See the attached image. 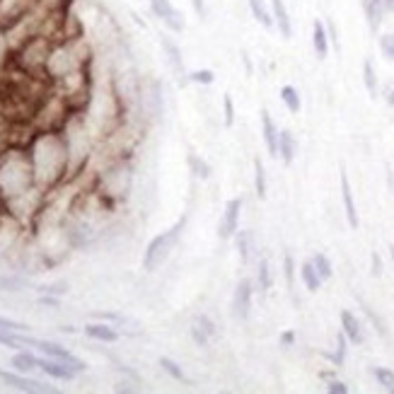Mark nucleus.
Returning <instances> with one entry per match:
<instances>
[{
    "instance_id": "nucleus-1",
    "label": "nucleus",
    "mask_w": 394,
    "mask_h": 394,
    "mask_svg": "<svg viewBox=\"0 0 394 394\" xmlns=\"http://www.w3.org/2000/svg\"><path fill=\"white\" fill-rule=\"evenodd\" d=\"M27 153L34 165L37 186L42 191H49L68 179L70 174V150L65 140L63 129H39L29 136Z\"/></svg>"
},
{
    "instance_id": "nucleus-2",
    "label": "nucleus",
    "mask_w": 394,
    "mask_h": 394,
    "mask_svg": "<svg viewBox=\"0 0 394 394\" xmlns=\"http://www.w3.org/2000/svg\"><path fill=\"white\" fill-rule=\"evenodd\" d=\"M42 191L37 186L34 165L24 145H13L0 153V204L13 208L22 199Z\"/></svg>"
},
{
    "instance_id": "nucleus-3",
    "label": "nucleus",
    "mask_w": 394,
    "mask_h": 394,
    "mask_svg": "<svg viewBox=\"0 0 394 394\" xmlns=\"http://www.w3.org/2000/svg\"><path fill=\"white\" fill-rule=\"evenodd\" d=\"M129 189H131V167L124 160H116V163H112L99 174L97 194L104 204H114V201L126 199Z\"/></svg>"
},
{
    "instance_id": "nucleus-4",
    "label": "nucleus",
    "mask_w": 394,
    "mask_h": 394,
    "mask_svg": "<svg viewBox=\"0 0 394 394\" xmlns=\"http://www.w3.org/2000/svg\"><path fill=\"white\" fill-rule=\"evenodd\" d=\"M184 225H186V215H184V218L177 220V223L172 225L170 230L160 232L158 237H153V240L148 242V247H145V252H143V269L145 271H155L172 254L174 245L179 242Z\"/></svg>"
},
{
    "instance_id": "nucleus-5",
    "label": "nucleus",
    "mask_w": 394,
    "mask_h": 394,
    "mask_svg": "<svg viewBox=\"0 0 394 394\" xmlns=\"http://www.w3.org/2000/svg\"><path fill=\"white\" fill-rule=\"evenodd\" d=\"M39 8V0H0V24L15 27Z\"/></svg>"
},
{
    "instance_id": "nucleus-6",
    "label": "nucleus",
    "mask_w": 394,
    "mask_h": 394,
    "mask_svg": "<svg viewBox=\"0 0 394 394\" xmlns=\"http://www.w3.org/2000/svg\"><path fill=\"white\" fill-rule=\"evenodd\" d=\"M254 281L242 279L235 288V295H232V315L237 320H249L252 315V302H254Z\"/></svg>"
},
{
    "instance_id": "nucleus-7",
    "label": "nucleus",
    "mask_w": 394,
    "mask_h": 394,
    "mask_svg": "<svg viewBox=\"0 0 394 394\" xmlns=\"http://www.w3.org/2000/svg\"><path fill=\"white\" fill-rule=\"evenodd\" d=\"M148 5H150V13H153L170 32H177V34L184 32V17H181V13L170 0H148Z\"/></svg>"
},
{
    "instance_id": "nucleus-8",
    "label": "nucleus",
    "mask_w": 394,
    "mask_h": 394,
    "mask_svg": "<svg viewBox=\"0 0 394 394\" xmlns=\"http://www.w3.org/2000/svg\"><path fill=\"white\" fill-rule=\"evenodd\" d=\"M242 211H245V201L242 199H230L225 204L223 218H220V225H218L220 240H230V237H235V232L240 230Z\"/></svg>"
},
{
    "instance_id": "nucleus-9",
    "label": "nucleus",
    "mask_w": 394,
    "mask_h": 394,
    "mask_svg": "<svg viewBox=\"0 0 394 394\" xmlns=\"http://www.w3.org/2000/svg\"><path fill=\"white\" fill-rule=\"evenodd\" d=\"M37 348L44 353V356L56 358V361L68 363V366L73 368L75 372H85V370H88V366H85V363L80 361V358H75L73 353L68 351V348L60 346V343H54V341H39V338H37Z\"/></svg>"
},
{
    "instance_id": "nucleus-10",
    "label": "nucleus",
    "mask_w": 394,
    "mask_h": 394,
    "mask_svg": "<svg viewBox=\"0 0 394 394\" xmlns=\"http://www.w3.org/2000/svg\"><path fill=\"white\" fill-rule=\"evenodd\" d=\"M0 380H3L8 387H13V390H17V392H56L54 387L44 385V382L29 380V377L15 375V372H8V370H0Z\"/></svg>"
},
{
    "instance_id": "nucleus-11",
    "label": "nucleus",
    "mask_w": 394,
    "mask_h": 394,
    "mask_svg": "<svg viewBox=\"0 0 394 394\" xmlns=\"http://www.w3.org/2000/svg\"><path fill=\"white\" fill-rule=\"evenodd\" d=\"M279 126H276L274 116H271L266 109H261V138L266 143V150H269L271 158H279Z\"/></svg>"
},
{
    "instance_id": "nucleus-12",
    "label": "nucleus",
    "mask_w": 394,
    "mask_h": 394,
    "mask_svg": "<svg viewBox=\"0 0 394 394\" xmlns=\"http://www.w3.org/2000/svg\"><path fill=\"white\" fill-rule=\"evenodd\" d=\"M341 201H343V213H346L348 225L356 230L361 225V218H358V208H356V199H353V191H351V181H348L346 170L341 167Z\"/></svg>"
},
{
    "instance_id": "nucleus-13",
    "label": "nucleus",
    "mask_w": 394,
    "mask_h": 394,
    "mask_svg": "<svg viewBox=\"0 0 394 394\" xmlns=\"http://www.w3.org/2000/svg\"><path fill=\"white\" fill-rule=\"evenodd\" d=\"M338 320H341V331L346 334L348 343H353V346H361V343H366V334H363L361 320H358L351 310H341Z\"/></svg>"
},
{
    "instance_id": "nucleus-14",
    "label": "nucleus",
    "mask_w": 394,
    "mask_h": 394,
    "mask_svg": "<svg viewBox=\"0 0 394 394\" xmlns=\"http://www.w3.org/2000/svg\"><path fill=\"white\" fill-rule=\"evenodd\" d=\"M160 47H163V51H165V56H167V63L172 65V70L184 80V75H189V73H186L184 56H181V49L177 47V42L174 39H170L167 34H160Z\"/></svg>"
},
{
    "instance_id": "nucleus-15",
    "label": "nucleus",
    "mask_w": 394,
    "mask_h": 394,
    "mask_svg": "<svg viewBox=\"0 0 394 394\" xmlns=\"http://www.w3.org/2000/svg\"><path fill=\"white\" fill-rule=\"evenodd\" d=\"M15 63V42L13 34L5 24H0V78H3L8 70H13Z\"/></svg>"
},
{
    "instance_id": "nucleus-16",
    "label": "nucleus",
    "mask_w": 394,
    "mask_h": 394,
    "mask_svg": "<svg viewBox=\"0 0 394 394\" xmlns=\"http://www.w3.org/2000/svg\"><path fill=\"white\" fill-rule=\"evenodd\" d=\"M39 370L47 372L49 377H54V380H73L78 372L73 370V368L68 366V363L63 361H56V358H39Z\"/></svg>"
},
{
    "instance_id": "nucleus-17",
    "label": "nucleus",
    "mask_w": 394,
    "mask_h": 394,
    "mask_svg": "<svg viewBox=\"0 0 394 394\" xmlns=\"http://www.w3.org/2000/svg\"><path fill=\"white\" fill-rule=\"evenodd\" d=\"M361 8H363V15H366V22L368 27H370V32H380L382 22H385V5L380 3V0H361Z\"/></svg>"
},
{
    "instance_id": "nucleus-18",
    "label": "nucleus",
    "mask_w": 394,
    "mask_h": 394,
    "mask_svg": "<svg viewBox=\"0 0 394 394\" xmlns=\"http://www.w3.org/2000/svg\"><path fill=\"white\" fill-rule=\"evenodd\" d=\"M329 32H327V24L322 19L312 22V49H315V56L325 60L329 56Z\"/></svg>"
},
{
    "instance_id": "nucleus-19",
    "label": "nucleus",
    "mask_w": 394,
    "mask_h": 394,
    "mask_svg": "<svg viewBox=\"0 0 394 394\" xmlns=\"http://www.w3.org/2000/svg\"><path fill=\"white\" fill-rule=\"evenodd\" d=\"M271 15H274V22H276V27H279L281 37L290 39L293 37V19H290V13H288L286 3H283V0H271Z\"/></svg>"
},
{
    "instance_id": "nucleus-20",
    "label": "nucleus",
    "mask_w": 394,
    "mask_h": 394,
    "mask_svg": "<svg viewBox=\"0 0 394 394\" xmlns=\"http://www.w3.org/2000/svg\"><path fill=\"white\" fill-rule=\"evenodd\" d=\"M85 336L95 338V341H102V343L119 341V331H116L112 325H107V322H95V325H88L85 327Z\"/></svg>"
},
{
    "instance_id": "nucleus-21",
    "label": "nucleus",
    "mask_w": 394,
    "mask_h": 394,
    "mask_svg": "<svg viewBox=\"0 0 394 394\" xmlns=\"http://www.w3.org/2000/svg\"><path fill=\"white\" fill-rule=\"evenodd\" d=\"M297 155V140L295 136L290 133L288 129H283L279 133V158L283 160V165H293Z\"/></svg>"
},
{
    "instance_id": "nucleus-22",
    "label": "nucleus",
    "mask_w": 394,
    "mask_h": 394,
    "mask_svg": "<svg viewBox=\"0 0 394 394\" xmlns=\"http://www.w3.org/2000/svg\"><path fill=\"white\" fill-rule=\"evenodd\" d=\"M247 5H249L252 17H254L256 22L261 24V27H264V29H274V27H276L274 15H271V10L266 8L264 0H247Z\"/></svg>"
},
{
    "instance_id": "nucleus-23",
    "label": "nucleus",
    "mask_w": 394,
    "mask_h": 394,
    "mask_svg": "<svg viewBox=\"0 0 394 394\" xmlns=\"http://www.w3.org/2000/svg\"><path fill=\"white\" fill-rule=\"evenodd\" d=\"M297 271H300L302 286H305L310 293H317L322 288V283H325V281H322V276L317 274V269H315V264H312V261H302Z\"/></svg>"
},
{
    "instance_id": "nucleus-24",
    "label": "nucleus",
    "mask_w": 394,
    "mask_h": 394,
    "mask_svg": "<svg viewBox=\"0 0 394 394\" xmlns=\"http://www.w3.org/2000/svg\"><path fill=\"white\" fill-rule=\"evenodd\" d=\"M281 102L290 114H297L302 109V97L297 92V88H293V85H283L281 88Z\"/></svg>"
},
{
    "instance_id": "nucleus-25",
    "label": "nucleus",
    "mask_w": 394,
    "mask_h": 394,
    "mask_svg": "<svg viewBox=\"0 0 394 394\" xmlns=\"http://www.w3.org/2000/svg\"><path fill=\"white\" fill-rule=\"evenodd\" d=\"M363 83H366L370 97H377V92H380V78H377L375 63H372L370 58L363 60Z\"/></svg>"
},
{
    "instance_id": "nucleus-26",
    "label": "nucleus",
    "mask_w": 394,
    "mask_h": 394,
    "mask_svg": "<svg viewBox=\"0 0 394 394\" xmlns=\"http://www.w3.org/2000/svg\"><path fill=\"white\" fill-rule=\"evenodd\" d=\"M10 366H13L17 372H32L34 368H39V358L34 356V353H29V351H19V353H15V356H13Z\"/></svg>"
},
{
    "instance_id": "nucleus-27",
    "label": "nucleus",
    "mask_w": 394,
    "mask_h": 394,
    "mask_svg": "<svg viewBox=\"0 0 394 394\" xmlns=\"http://www.w3.org/2000/svg\"><path fill=\"white\" fill-rule=\"evenodd\" d=\"M186 165H189V170H191V174L196 177V179H211V165L206 163L201 155H196V153H189L186 155Z\"/></svg>"
},
{
    "instance_id": "nucleus-28",
    "label": "nucleus",
    "mask_w": 394,
    "mask_h": 394,
    "mask_svg": "<svg viewBox=\"0 0 394 394\" xmlns=\"http://www.w3.org/2000/svg\"><path fill=\"white\" fill-rule=\"evenodd\" d=\"M256 290L266 293L271 290V286H274V276H271V266H269V259H261L259 266H256V281H254Z\"/></svg>"
},
{
    "instance_id": "nucleus-29",
    "label": "nucleus",
    "mask_w": 394,
    "mask_h": 394,
    "mask_svg": "<svg viewBox=\"0 0 394 394\" xmlns=\"http://www.w3.org/2000/svg\"><path fill=\"white\" fill-rule=\"evenodd\" d=\"M254 191L259 199H266V191H269V184H266V170L259 158H254Z\"/></svg>"
},
{
    "instance_id": "nucleus-30",
    "label": "nucleus",
    "mask_w": 394,
    "mask_h": 394,
    "mask_svg": "<svg viewBox=\"0 0 394 394\" xmlns=\"http://www.w3.org/2000/svg\"><path fill=\"white\" fill-rule=\"evenodd\" d=\"M370 372H372V377H375V382L382 387V390L394 392V370H390V368H385V366H375Z\"/></svg>"
},
{
    "instance_id": "nucleus-31",
    "label": "nucleus",
    "mask_w": 394,
    "mask_h": 394,
    "mask_svg": "<svg viewBox=\"0 0 394 394\" xmlns=\"http://www.w3.org/2000/svg\"><path fill=\"white\" fill-rule=\"evenodd\" d=\"M346 351H348V338H346L343 331H338L334 353H327V358H329V361L338 368V366H343V363H346Z\"/></svg>"
},
{
    "instance_id": "nucleus-32",
    "label": "nucleus",
    "mask_w": 394,
    "mask_h": 394,
    "mask_svg": "<svg viewBox=\"0 0 394 394\" xmlns=\"http://www.w3.org/2000/svg\"><path fill=\"white\" fill-rule=\"evenodd\" d=\"M235 240H237V254H240L242 264H247V261H249V254H252V235L247 230H237Z\"/></svg>"
},
{
    "instance_id": "nucleus-33",
    "label": "nucleus",
    "mask_w": 394,
    "mask_h": 394,
    "mask_svg": "<svg viewBox=\"0 0 394 394\" xmlns=\"http://www.w3.org/2000/svg\"><path fill=\"white\" fill-rule=\"evenodd\" d=\"M312 264H315L317 274L322 276V281H329L331 276H334V269H331V261L327 254H322V252H317L315 256H312Z\"/></svg>"
},
{
    "instance_id": "nucleus-34",
    "label": "nucleus",
    "mask_w": 394,
    "mask_h": 394,
    "mask_svg": "<svg viewBox=\"0 0 394 394\" xmlns=\"http://www.w3.org/2000/svg\"><path fill=\"white\" fill-rule=\"evenodd\" d=\"M27 288V279L22 276H0V293H19Z\"/></svg>"
},
{
    "instance_id": "nucleus-35",
    "label": "nucleus",
    "mask_w": 394,
    "mask_h": 394,
    "mask_svg": "<svg viewBox=\"0 0 394 394\" xmlns=\"http://www.w3.org/2000/svg\"><path fill=\"white\" fill-rule=\"evenodd\" d=\"M160 368H163V370L167 372L172 380H177V382H184V380H186V375H184V370H181V366H179V363L172 361V358H160Z\"/></svg>"
},
{
    "instance_id": "nucleus-36",
    "label": "nucleus",
    "mask_w": 394,
    "mask_h": 394,
    "mask_svg": "<svg viewBox=\"0 0 394 394\" xmlns=\"http://www.w3.org/2000/svg\"><path fill=\"white\" fill-rule=\"evenodd\" d=\"M377 47H380V54H382V56L394 63V32L380 34V37H377Z\"/></svg>"
},
{
    "instance_id": "nucleus-37",
    "label": "nucleus",
    "mask_w": 394,
    "mask_h": 394,
    "mask_svg": "<svg viewBox=\"0 0 394 394\" xmlns=\"http://www.w3.org/2000/svg\"><path fill=\"white\" fill-rule=\"evenodd\" d=\"M186 80H191V83L196 85H213L215 83V73L208 68H201V70H191L189 75H186Z\"/></svg>"
},
{
    "instance_id": "nucleus-38",
    "label": "nucleus",
    "mask_w": 394,
    "mask_h": 394,
    "mask_svg": "<svg viewBox=\"0 0 394 394\" xmlns=\"http://www.w3.org/2000/svg\"><path fill=\"white\" fill-rule=\"evenodd\" d=\"M361 307H363V312H366V315H368V320H370V322H372V325H375V331H377V334L387 336V329H385V322H382V320H380V317H377V315H375V310H372V307H370V305H368V302H366V300H361Z\"/></svg>"
},
{
    "instance_id": "nucleus-39",
    "label": "nucleus",
    "mask_w": 394,
    "mask_h": 394,
    "mask_svg": "<svg viewBox=\"0 0 394 394\" xmlns=\"http://www.w3.org/2000/svg\"><path fill=\"white\" fill-rule=\"evenodd\" d=\"M223 119H225L227 129L235 124V99H232V95H227V92L223 97Z\"/></svg>"
},
{
    "instance_id": "nucleus-40",
    "label": "nucleus",
    "mask_w": 394,
    "mask_h": 394,
    "mask_svg": "<svg viewBox=\"0 0 394 394\" xmlns=\"http://www.w3.org/2000/svg\"><path fill=\"white\" fill-rule=\"evenodd\" d=\"M194 325L199 327V329H204L206 334H208L211 338H213L215 334H218V327H215V322L211 320L208 315H199V317H196V322H194Z\"/></svg>"
},
{
    "instance_id": "nucleus-41",
    "label": "nucleus",
    "mask_w": 394,
    "mask_h": 394,
    "mask_svg": "<svg viewBox=\"0 0 394 394\" xmlns=\"http://www.w3.org/2000/svg\"><path fill=\"white\" fill-rule=\"evenodd\" d=\"M283 269H286V279H288V288L295 286V261H293L290 254L283 256Z\"/></svg>"
},
{
    "instance_id": "nucleus-42",
    "label": "nucleus",
    "mask_w": 394,
    "mask_h": 394,
    "mask_svg": "<svg viewBox=\"0 0 394 394\" xmlns=\"http://www.w3.org/2000/svg\"><path fill=\"white\" fill-rule=\"evenodd\" d=\"M189 334H191V338H194L196 346H201V348H206V346H208V343H211V336L206 334L204 329H199V327H196V325L189 329Z\"/></svg>"
},
{
    "instance_id": "nucleus-43",
    "label": "nucleus",
    "mask_w": 394,
    "mask_h": 394,
    "mask_svg": "<svg viewBox=\"0 0 394 394\" xmlns=\"http://www.w3.org/2000/svg\"><path fill=\"white\" fill-rule=\"evenodd\" d=\"M327 392H329V394H348L351 390H348L346 382H341V380H334V377H329V380H327Z\"/></svg>"
},
{
    "instance_id": "nucleus-44",
    "label": "nucleus",
    "mask_w": 394,
    "mask_h": 394,
    "mask_svg": "<svg viewBox=\"0 0 394 394\" xmlns=\"http://www.w3.org/2000/svg\"><path fill=\"white\" fill-rule=\"evenodd\" d=\"M42 293H47V295H65V293H68V283L58 281V283H51V286H44Z\"/></svg>"
},
{
    "instance_id": "nucleus-45",
    "label": "nucleus",
    "mask_w": 394,
    "mask_h": 394,
    "mask_svg": "<svg viewBox=\"0 0 394 394\" xmlns=\"http://www.w3.org/2000/svg\"><path fill=\"white\" fill-rule=\"evenodd\" d=\"M0 329H8V331H27L29 327H27V325H22V322L5 320V317H0Z\"/></svg>"
},
{
    "instance_id": "nucleus-46",
    "label": "nucleus",
    "mask_w": 394,
    "mask_h": 394,
    "mask_svg": "<svg viewBox=\"0 0 394 394\" xmlns=\"http://www.w3.org/2000/svg\"><path fill=\"white\" fill-rule=\"evenodd\" d=\"M327 32H329V42L334 44V49H341V44H338V32H336V24L334 19H327Z\"/></svg>"
},
{
    "instance_id": "nucleus-47",
    "label": "nucleus",
    "mask_w": 394,
    "mask_h": 394,
    "mask_svg": "<svg viewBox=\"0 0 394 394\" xmlns=\"http://www.w3.org/2000/svg\"><path fill=\"white\" fill-rule=\"evenodd\" d=\"M281 346H286V348L295 346V331H293V329L283 331V334H281Z\"/></svg>"
},
{
    "instance_id": "nucleus-48",
    "label": "nucleus",
    "mask_w": 394,
    "mask_h": 394,
    "mask_svg": "<svg viewBox=\"0 0 394 394\" xmlns=\"http://www.w3.org/2000/svg\"><path fill=\"white\" fill-rule=\"evenodd\" d=\"M39 305H47V307H60V302H58V297H56V295H47V293H44V295L39 297Z\"/></svg>"
},
{
    "instance_id": "nucleus-49",
    "label": "nucleus",
    "mask_w": 394,
    "mask_h": 394,
    "mask_svg": "<svg viewBox=\"0 0 394 394\" xmlns=\"http://www.w3.org/2000/svg\"><path fill=\"white\" fill-rule=\"evenodd\" d=\"M191 5H194V13L199 15L201 19H206V13H208V10H206V0H191Z\"/></svg>"
},
{
    "instance_id": "nucleus-50",
    "label": "nucleus",
    "mask_w": 394,
    "mask_h": 394,
    "mask_svg": "<svg viewBox=\"0 0 394 394\" xmlns=\"http://www.w3.org/2000/svg\"><path fill=\"white\" fill-rule=\"evenodd\" d=\"M380 271H382L380 259H377V254H372V274H375V276H380Z\"/></svg>"
},
{
    "instance_id": "nucleus-51",
    "label": "nucleus",
    "mask_w": 394,
    "mask_h": 394,
    "mask_svg": "<svg viewBox=\"0 0 394 394\" xmlns=\"http://www.w3.org/2000/svg\"><path fill=\"white\" fill-rule=\"evenodd\" d=\"M382 5H385L387 13H394V0H380Z\"/></svg>"
},
{
    "instance_id": "nucleus-52",
    "label": "nucleus",
    "mask_w": 394,
    "mask_h": 394,
    "mask_svg": "<svg viewBox=\"0 0 394 394\" xmlns=\"http://www.w3.org/2000/svg\"><path fill=\"white\" fill-rule=\"evenodd\" d=\"M242 63L247 65V73H252V60H249V56H247V54H242Z\"/></svg>"
},
{
    "instance_id": "nucleus-53",
    "label": "nucleus",
    "mask_w": 394,
    "mask_h": 394,
    "mask_svg": "<svg viewBox=\"0 0 394 394\" xmlns=\"http://www.w3.org/2000/svg\"><path fill=\"white\" fill-rule=\"evenodd\" d=\"M387 102H390V104H392V107H394V90H392V92H390V95H387Z\"/></svg>"
}]
</instances>
